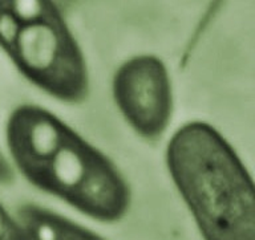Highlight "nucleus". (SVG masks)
Segmentation results:
<instances>
[{
	"label": "nucleus",
	"mask_w": 255,
	"mask_h": 240,
	"mask_svg": "<svg viewBox=\"0 0 255 240\" xmlns=\"http://www.w3.org/2000/svg\"><path fill=\"white\" fill-rule=\"evenodd\" d=\"M166 166L203 240H255L254 182L238 153L207 122L167 142Z\"/></svg>",
	"instance_id": "obj_1"
},
{
	"label": "nucleus",
	"mask_w": 255,
	"mask_h": 240,
	"mask_svg": "<svg viewBox=\"0 0 255 240\" xmlns=\"http://www.w3.org/2000/svg\"><path fill=\"white\" fill-rule=\"evenodd\" d=\"M32 184L104 223L123 219L130 206V190L117 166L73 129Z\"/></svg>",
	"instance_id": "obj_2"
},
{
	"label": "nucleus",
	"mask_w": 255,
	"mask_h": 240,
	"mask_svg": "<svg viewBox=\"0 0 255 240\" xmlns=\"http://www.w3.org/2000/svg\"><path fill=\"white\" fill-rule=\"evenodd\" d=\"M8 57L31 84L56 100L65 104L87 100V61L61 12L24 27Z\"/></svg>",
	"instance_id": "obj_3"
},
{
	"label": "nucleus",
	"mask_w": 255,
	"mask_h": 240,
	"mask_svg": "<svg viewBox=\"0 0 255 240\" xmlns=\"http://www.w3.org/2000/svg\"><path fill=\"white\" fill-rule=\"evenodd\" d=\"M116 106L127 124L147 141L162 137L173 114V89L167 67L154 55L124 61L112 81Z\"/></svg>",
	"instance_id": "obj_4"
},
{
	"label": "nucleus",
	"mask_w": 255,
	"mask_h": 240,
	"mask_svg": "<svg viewBox=\"0 0 255 240\" xmlns=\"http://www.w3.org/2000/svg\"><path fill=\"white\" fill-rule=\"evenodd\" d=\"M71 128L55 113L37 105H20L9 114L5 140L20 174L33 183L59 153Z\"/></svg>",
	"instance_id": "obj_5"
},
{
	"label": "nucleus",
	"mask_w": 255,
	"mask_h": 240,
	"mask_svg": "<svg viewBox=\"0 0 255 240\" xmlns=\"http://www.w3.org/2000/svg\"><path fill=\"white\" fill-rule=\"evenodd\" d=\"M8 8L24 27L36 24L60 12L53 1L47 0H7Z\"/></svg>",
	"instance_id": "obj_6"
},
{
	"label": "nucleus",
	"mask_w": 255,
	"mask_h": 240,
	"mask_svg": "<svg viewBox=\"0 0 255 240\" xmlns=\"http://www.w3.org/2000/svg\"><path fill=\"white\" fill-rule=\"evenodd\" d=\"M23 25L8 8L7 0H0V48L9 53L15 45Z\"/></svg>",
	"instance_id": "obj_7"
},
{
	"label": "nucleus",
	"mask_w": 255,
	"mask_h": 240,
	"mask_svg": "<svg viewBox=\"0 0 255 240\" xmlns=\"http://www.w3.org/2000/svg\"><path fill=\"white\" fill-rule=\"evenodd\" d=\"M52 240H105L89 228L59 215Z\"/></svg>",
	"instance_id": "obj_8"
},
{
	"label": "nucleus",
	"mask_w": 255,
	"mask_h": 240,
	"mask_svg": "<svg viewBox=\"0 0 255 240\" xmlns=\"http://www.w3.org/2000/svg\"><path fill=\"white\" fill-rule=\"evenodd\" d=\"M0 240H29L19 220L12 218L0 203Z\"/></svg>",
	"instance_id": "obj_9"
},
{
	"label": "nucleus",
	"mask_w": 255,
	"mask_h": 240,
	"mask_svg": "<svg viewBox=\"0 0 255 240\" xmlns=\"http://www.w3.org/2000/svg\"><path fill=\"white\" fill-rule=\"evenodd\" d=\"M15 180V171L9 160L0 152V184H11Z\"/></svg>",
	"instance_id": "obj_10"
}]
</instances>
